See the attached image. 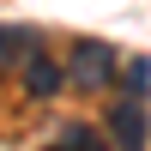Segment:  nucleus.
<instances>
[{"mask_svg": "<svg viewBox=\"0 0 151 151\" xmlns=\"http://www.w3.org/2000/svg\"><path fill=\"white\" fill-rule=\"evenodd\" d=\"M48 151H115V145H109L91 121H67V127L55 133V145H48Z\"/></svg>", "mask_w": 151, "mask_h": 151, "instance_id": "obj_4", "label": "nucleus"}, {"mask_svg": "<svg viewBox=\"0 0 151 151\" xmlns=\"http://www.w3.org/2000/svg\"><path fill=\"white\" fill-rule=\"evenodd\" d=\"M24 91H30L36 103L60 97V91H67V67H60V60H48L42 48H30V55H24Z\"/></svg>", "mask_w": 151, "mask_h": 151, "instance_id": "obj_3", "label": "nucleus"}, {"mask_svg": "<svg viewBox=\"0 0 151 151\" xmlns=\"http://www.w3.org/2000/svg\"><path fill=\"white\" fill-rule=\"evenodd\" d=\"M109 145L115 151H145L151 145V115H145V103H133V97H121L115 109H109Z\"/></svg>", "mask_w": 151, "mask_h": 151, "instance_id": "obj_2", "label": "nucleus"}, {"mask_svg": "<svg viewBox=\"0 0 151 151\" xmlns=\"http://www.w3.org/2000/svg\"><path fill=\"white\" fill-rule=\"evenodd\" d=\"M30 36H24V30H12V24H0V73H12V67H18V60L24 55H30Z\"/></svg>", "mask_w": 151, "mask_h": 151, "instance_id": "obj_5", "label": "nucleus"}, {"mask_svg": "<svg viewBox=\"0 0 151 151\" xmlns=\"http://www.w3.org/2000/svg\"><path fill=\"white\" fill-rule=\"evenodd\" d=\"M121 97H133V103H145L151 97V60H127V85H121Z\"/></svg>", "mask_w": 151, "mask_h": 151, "instance_id": "obj_6", "label": "nucleus"}, {"mask_svg": "<svg viewBox=\"0 0 151 151\" xmlns=\"http://www.w3.org/2000/svg\"><path fill=\"white\" fill-rule=\"evenodd\" d=\"M115 73H121L115 42H103V36H79L73 42V55H67V85L73 91H109Z\"/></svg>", "mask_w": 151, "mask_h": 151, "instance_id": "obj_1", "label": "nucleus"}]
</instances>
